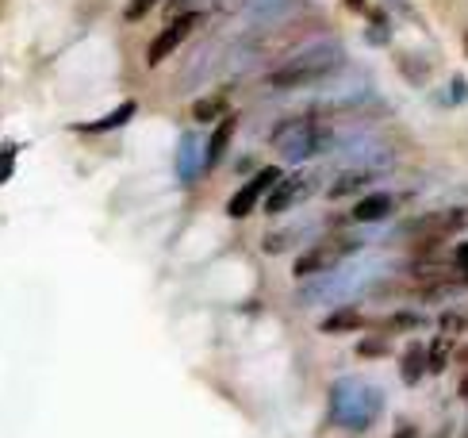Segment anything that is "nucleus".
Here are the masks:
<instances>
[{
    "label": "nucleus",
    "instance_id": "obj_1",
    "mask_svg": "<svg viewBox=\"0 0 468 438\" xmlns=\"http://www.w3.org/2000/svg\"><path fill=\"white\" fill-rule=\"evenodd\" d=\"M272 147H277L284 162H307L315 154H327L334 147V135L319 112H304V115H292V120L277 123Z\"/></svg>",
    "mask_w": 468,
    "mask_h": 438
},
{
    "label": "nucleus",
    "instance_id": "obj_2",
    "mask_svg": "<svg viewBox=\"0 0 468 438\" xmlns=\"http://www.w3.org/2000/svg\"><path fill=\"white\" fill-rule=\"evenodd\" d=\"M346 62V50L338 43H315L300 50L296 58H288L284 66H277L269 73V85L272 88H300V85H315V81H327L334 70H342Z\"/></svg>",
    "mask_w": 468,
    "mask_h": 438
},
{
    "label": "nucleus",
    "instance_id": "obj_3",
    "mask_svg": "<svg viewBox=\"0 0 468 438\" xmlns=\"http://www.w3.org/2000/svg\"><path fill=\"white\" fill-rule=\"evenodd\" d=\"M384 396L365 381H338L330 389V419L346 431H369L380 419Z\"/></svg>",
    "mask_w": 468,
    "mask_h": 438
},
{
    "label": "nucleus",
    "instance_id": "obj_4",
    "mask_svg": "<svg viewBox=\"0 0 468 438\" xmlns=\"http://www.w3.org/2000/svg\"><path fill=\"white\" fill-rule=\"evenodd\" d=\"M357 250H361V239H357V235H327V239H319L311 250H304L300 257H296L292 274H296V277L327 274V269H338L349 254H357Z\"/></svg>",
    "mask_w": 468,
    "mask_h": 438
},
{
    "label": "nucleus",
    "instance_id": "obj_5",
    "mask_svg": "<svg viewBox=\"0 0 468 438\" xmlns=\"http://www.w3.org/2000/svg\"><path fill=\"white\" fill-rule=\"evenodd\" d=\"M464 223H468V212L464 208H441V212H426V215L407 219V223H403V235L422 239L426 247H430V242H441V239L457 235Z\"/></svg>",
    "mask_w": 468,
    "mask_h": 438
},
{
    "label": "nucleus",
    "instance_id": "obj_6",
    "mask_svg": "<svg viewBox=\"0 0 468 438\" xmlns=\"http://www.w3.org/2000/svg\"><path fill=\"white\" fill-rule=\"evenodd\" d=\"M280 177H284V173L277 170V165H265V170H257V173L250 177V181H246V185L227 200V215H234V219L250 215V212L257 208V204H262V200L269 197V189L277 185Z\"/></svg>",
    "mask_w": 468,
    "mask_h": 438
},
{
    "label": "nucleus",
    "instance_id": "obj_7",
    "mask_svg": "<svg viewBox=\"0 0 468 438\" xmlns=\"http://www.w3.org/2000/svg\"><path fill=\"white\" fill-rule=\"evenodd\" d=\"M192 28H196V12H180V16H177V20L169 23V28H165V31L150 43V55H146L150 66H162V62H165V58L173 55V50L188 38V31H192Z\"/></svg>",
    "mask_w": 468,
    "mask_h": 438
},
{
    "label": "nucleus",
    "instance_id": "obj_8",
    "mask_svg": "<svg viewBox=\"0 0 468 438\" xmlns=\"http://www.w3.org/2000/svg\"><path fill=\"white\" fill-rule=\"evenodd\" d=\"M307 192H311V173H292V177H280V181L269 189V197L262 204H265L269 215H277L284 208H292L296 200H304Z\"/></svg>",
    "mask_w": 468,
    "mask_h": 438
},
{
    "label": "nucleus",
    "instance_id": "obj_9",
    "mask_svg": "<svg viewBox=\"0 0 468 438\" xmlns=\"http://www.w3.org/2000/svg\"><path fill=\"white\" fill-rule=\"evenodd\" d=\"M196 173H204L200 139L196 135H180V143H177V177L185 185H192V181H196Z\"/></svg>",
    "mask_w": 468,
    "mask_h": 438
},
{
    "label": "nucleus",
    "instance_id": "obj_10",
    "mask_svg": "<svg viewBox=\"0 0 468 438\" xmlns=\"http://www.w3.org/2000/svg\"><path fill=\"white\" fill-rule=\"evenodd\" d=\"M392 212H396V200L388 197V192H372V197L354 204V219H357V223H380V219H388Z\"/></svg>",
    "mask_w": 468,
    "mask_h": 438
},
{
    "label": "nucleus",
    "instance_id": "obj_11",
    "mask_svg": "<svg viewBox=\"0 0 468 438\" xmlns=\"http://www.w3.org/2000/svg\"><path fill=\"white\" fill-rule=\"evenodd\" d=\"M234 127H238V120H234V115H223V120H219L212 143H207V154H204V170H215V165L223 162V154H227V147H230V139H234Z\"/></svg>",
    "mask_w": 468,
    "mask_h": 438
},
{
    "label": "nucleus",
    "instance_id": "obj_12",
    "mask_svg": "<svg viewBox=\"0 0 468 438\" xmlns=\"http://www.w3.org/2000/svg\"><path fill=\"white\" fill-rule=\"evenodd\" d=\"M426 369H430V362H426V346H407L399 358V377L407 384H419Z\"/></svg>",
    "mask_w": 468,
    "mask_h": 438
},
{
    "label": "nucleus",
    "instance_id": "obj_13",
    "mask_svg": "<svg viewBox=\"0 0 468 438\" xmlns=\"http://www.w3.org/2000/svg\"><path fill=\"white\" fill-rule=\"evenodd\" d=\"M372 177H380V173H372V170H346L327 192H330L334 200H338V197H349V192H361L365 185H372Z\"/></svg>",
    "mask_w": 468,
    "mask_h": 438
},
{
    "label": "nucleus",
    "instance_id": "obj_14",
    "mask_svg": "<svg viewBox=\"0 0 468 438\" xmlns=\"http://www.w3.org/2000/svg\"><path fill=\"white\" fill-rule=\"evenodd\" d=\"M135 100H127V105H120L112 115H104V120H96V123H77V131H88V135H100V131H112V127H123L127 120L135 115Z\"/></svg>",
    "mask_w": 468,
    "mask_h": 438
},
{
    "label": "nucleus",
    "instance_id": "obj_15",
    "mask_svg": "<svg viewBox=\"0 0 468 438\" xmlns=\"http://www.w3.org/2000/svg\"><path fill=\"white\" fill-rule=\"evenodd\" d=\"M361 327V312L357 307H338V312H330L327 319H322V334H346V331H357Z\"/></svg>",
    "mask_w": 468,
    "mask_h": 438
},
{
    "label": "nucleus",
    "instance_id": "obj_16",
    "mask_svg": "<svg viewBox=\"0 0 468 438\" xmlns=\"http://www.w3.org/2000/svg\"><path fill=\"white\" fill-rule=\"evenodd\" d=\"M219 112H227V97H204V100H196V105H192V115H196L200 123L219 120Z\"/></svg>",
    "mask_w": 468,
    "mask_h": 438
},
{
    "label": "nucleus",
    "instance_id": "obj_17",
    "mask_svg": "<svg viewBox=\"0 0 468 438\" xmlns=\"http://www.w3.org/2000/svg\"><path fill=\"white\" fill-rule=\"evenodd\" d=\"M357 354L361 358H380V354H388V339H361Z\"/></svg>",
    "mask_w": 468,
    "mask_h": 438
},
{
    "label": "nucleus",
    "instance_id": "obj_18",
    "mask_svg": "<svg viewBox=\"0 0 468 438\" xmlns=\"http://www.w3.org/2000/svg\"><path fill=\"white\" fill-rule=\"evenodd\" d=\"M453 265H457V281L468 285V242H461V247L453 250Z\"/></svg>",
    "mask_w": 468,
    "mask_h": 438
},
{
    "label": "nucleus",
    "instance_id": "obj_19",
    "mask_svg": "<svg viewBox=\"0 0 468 438\" xmlns=\"http://www.w3.org/2000/svg\"><path fill=\"white\" fill-rule=\"evenodd\" d=\"M388 327H396V331H411V327H422V319L414 316V312H399V316L388 319Z\"/></svg>",
    "mask_w": 468,
    "mask_h": 438
},
{
    "label": "nucleus",
    "instance_id": "obj_20",
    "mask_svg": "<svg viewBox=\"0 0 468 438\" xmlns=\"http://www.w3.org/2000/svg\"><path fill=\"white\" fill-rule=\"evenodd\" d=\"M426 362H430V369H434V373L446 369V342H434L430 350H426Z\"/></svg>",
    "mask_w": 468,
    "mask_h": 438
},
{
    "label": "nucleus",
    "instance_id": "obj_21",
    "mask_svg": "<svg viewBox=\"0 0 468 438\" xmlns=\"http://www.w3.org/2000/svg\"><path fill=\"white\" fill-rule=\"evenodd\" d=\"M12 170H16V150L8 147V150H0V185L12 177Z\"/></svg>",
    "mask_w": 468,
    "mask_h": 438
},
{
    "label": "nucleus",
    "instance_id": "obj_22",
    "mask_svg": "<svg viewBox=\"0 0 468 438\" xmlns=\"http://www.w3.org/2000/svg\"><path fill=\"white\" fill-rule=\"evenodd\" d=\"M154 8V0H131V4H127V20H138L142 12H150Z\"/></svg>",
    "mask_w": 468,
    "mask_h": 438
},
{
    "label": "nucleus",
    "instance_id": "obj_23",
    "mask_svg": "<svg viewBox=\"0 0 468 438\" xmlns=\"http://www.w3.org/2000/svg\"><path fill=\"white\" fill-rule=\"evenodd\" d=\"M441 327H446V331H457V327H461V316H449V312H446V316H441Z\"/></svg>",
    "mask_w": 468,
    "mask_h": 438
},
{
    "label": "nucleus",
    "instance_id": "obj_24",
    "mask_svg": "<svg viewBox=\"0 0 468 438\" xmlns=\"http://www.w3.org/2000/svg\"><path fill=\"white\" fill-rule=\"evenodd\" d=\"M468 97V88H464V81L457 77V85H453V100H464Z\"/></svg>",
    "mask_w": 468,
    "mask_h": 438
},
{
    "label": "nucleus",
    "instance_id": "obj_25",
    "mask_svg": "<svg viewBox=\"0 0 468 438\" xmlns=\"http://www.w3.org/2000/svg\"><path fill=\"white\" fill-rule=\"evenodd\" d=\"M464 50H468V35H464Z\"/></svg>",
    "mask_w": 468,
    "mask_h": 438
},
{
    "label": "nucleus",
    "instance_id": "obj_26",
    "mask_svg": "<svg viewBox=\"0 0 468 438\" xmlns=\"http://www.w3.org/2000/svg\"><path fill=\"white\" fill-rule=\"evenodd\" d=\"M464 438H468V431H464Z\"/></svg>",
    "mask_w": 468,
    "mask_h": 438
}]
</instances>
